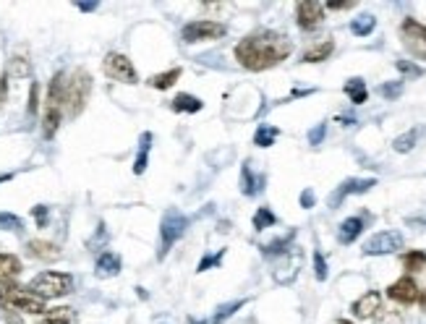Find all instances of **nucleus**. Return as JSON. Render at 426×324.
<instances>
[{"label": "nucleus", "instance_id": "obj_1", "mask_svg": "<svg viewBox=\"0 0 426 324\" xmlns=\"http://www.w3.org/2000/svg\"><path fill=\"white\" fill-rule=\"evenodd\" d=\"M290 52H293L290 37L282 35V32H272V29L254 32V35L243 37L236 45V60L246 71L275 69V66H280L282 60L290 58Z\"/></svg>", "mask_w": 426, "mask_h": 324}, {"label": "nucleus", "instance_id": "obj_2", "mask_svg": "<svg viewBox=\"0 0 426 324\" xmlns=\"http://www.w3.org/2000/svg\"><path fill=\"white\" fill-rule=\"evenodd\" d=\"M0 308L3 311H21V314H32V316H42L47 311L45 301L40 296H35L29 288H21L13 280L0 285Z\"/></svg>", "mask_w": 426, "mask_h": 324}, {"label": "nucleus", "instance_id": "obj_3", "mask_svg": "<svg viewBox=\"0 0 426 324\" xmlns=\"http://www.w3.org/2000/svg\"><path fill=\"white\" fill-rule=\"evenodd\" d=\"M89 94H92V76H89V71L76 69L69 76V81H63V112L69 118L81 115V110L89 103Z\"/></svg>", "mask_w": 426, "mask_h": 324}, {"label": "nucleus", "instance_id": "obj_4", "mask_svg": "<svg viewBox=\"0 0 426 324\" xmlns=\"http://www.w3.org/2000/svg\"><path fill=\"white\" fill-rule=\"evenodd\" d=\"M63 74H55L47 86V97H45V115H42V134L45 139H52L58 134L60 120H63Z\"/></svg>", "mask_w": 426, "mask_h": 324}, {"label": "nucleus", "instance_id": "obj_5", "mask_svg": "<svg viewBox=\"0 0 426 324\" xmlns=\"http://www.w3.org/2000/svg\"><path fill=\"white\" fill-rule=\"evenodd\" d=\"M29 290L40 296L42 301H50V299H63V296H69L71 290H74V277L69 272H40L35 280L29 282Z\"/></svg>", "mask_w": 426, "mask_h": 324}, {"label": "nucleus", "instance_id": "obj_6", "mask_svg": "<svg viewBox=\"0 0 426 324\" xmlns=\"http://www.w3.org/2000/svg\"><path fill=\"white\" fill-rule=\"evenodd\" d=\"M188 228V220L186 214H180L178 209H168V212L162 214V222H160V251H157V256L160 259H165L168 256V251L173 248V243L175 241H180V236L186 233Z\"/></svg>", "mask_w": 426, "mask_h": 324}, {"label": "nucleus", "instance_id": "obj_7", "mask_svg": "<svg viewBox=\"0 0 426 324\" xmlns=\"http://www.w3.org/2000/svg\"><path fill=\"white\" fill-rule=\"evenodd\" d=\"M225 35H228V26L225 24L209 21V18H199V21H191V24L183 26L180 40L186 45H196V42H209V40H222Z\"/></svg>", "mask_w": 426, "mask_h": 324}, {"label": "nucleus", "instance_id": "obj_8", "mask_svg": "<svg viewBox=\"0 0 426 324\" xmlns=\"http://www.w3.org/2000/svg\"><path fill=\"white\" fill-rule=\"evenodd\" d=\"M401 40L403 47L418 60H426V24L416 18H405L401 24Z\"/></svg>", "mask_w": 426, "mask_h": 324}, {"label": "nucleus", "instance_id": "obj_9", "mask_svg": "<svg viewBox=\"0 0 426 324\" xmlns=\"http://www.w3.org/2000/svg\"><path fill=\"white\" fill-rule=\"evenodd\" d=\"M103 71L105 76L113 79V81H120V84H137L139 81L134 63L123 52H108L103 60Z\"/></svg>", "mask_w": 426, "mask_h": 324}, {"label": "nucleus", "instance_id": "obj_10", "mask_svg": "<svg viewBox=\"0 0 426 324\" xmlns=\"http://www.w3.org/2000/svg\"><path fill=\"white\" fill-rule=\"evenodd\" d=\"M301 265H304V254H301V248H288V251H282L280 254V262L275 265L272 274L275 280L280 282V285H288V282H293L296 277H299V270Z\"/></svg>", "mask_w": 426, "mask_h": 324}, {"label": "nucleus", "instance_id": "obj_11", "mask_svg": "<svg viewBox=\"0 0 426 324\" xmlns=\"http://www.w3.org/2000/svg\"><path fill=\"white\" fill-rule=\"evenodd\" d=\"M403 236L398 231H382V233H374L372 238L364 243V254L367 256H384V254H392V251H398L403 248Z\"/></svg>", "mask_w": 426, "mask_h": 324}, {"label": "nucleus", "instance_id": "obj_12", "mask_svg": "<svg viewBox=\"0 0 426 324\" xmlns=\"http://www.w3.org/2000/svg\"><path fill=\"white\" fill-rule=\"evenodd\" d=\"M296 21L304 32H314L324 21V3L319 0H301L296 3Z\"/></svg>", "mask_w": 426, "mask_h": 324}, {"label": "nucleus", "instance_id": "obj_13", "mask_svg": "<svg viewBox=\"0 0 426 324\" xmlns=\"http://www.w3.org/2000/svg\"><path fill=\"white\" fill-rule=\"evenodd\" d=\"M387 296H390L395 303H403V306H408V303H416L418 296H421V290H418L416 280H413L410 274H405V277L395 280L390 288H387Z\"/></svg>", "mask_w": 426, "mask_h": 324}, {"label": "nucleus", "instance_id": "obj_14", "mask_svg": "<svg viewBox=\"0 0 426 324\" xmlns=\"http://www.w3.org/2000/svg\"><path fill=\"white\" fill-rule=\"evenodd\" d=\"M376 186V180L374 178H348V180H342L340 186H338V191H335L333 197H330V207H338L345 197H350V194H367L369 188Z\"/></svg>", "mask_w": 426, "mask_h": 324}, {"label": "nucleus", "instance_id": "obj_15", "mask_svg": "<svg viewBox=\"0 0 426 324\" xmlns=\"http://www.w3.org/2000/svg\"><path fill=\"white\" fill-rule=\"evenodd\" d=\"M350 311H353L356 319H374V316L382 311V296H379L376 290H369V293H364V296L350 306Z\"/></svg>", "mask_w": 426, "mask_h": 324}, {"label": "nucleus", "instance_id": "obj_16", "mask_svg": "<svg viewBox=\"0 0 426 324\" xmlns=\"http://www.w3.org/2000/svg\"><path fill=\"white\" fill-rule=\"evenodd\" d=\"M26 251L29 256H35V259H42V262H55L60 259V248L50 241H29L26 243Z\"/></svg>", "mask_w": 426, "mask_h": 324}, {"label": "nucleus", "instance_id": "obj_17", "mask_svg": "<svg viewBox=\"0 0 426 324\" xmlns=\"http://www.w3.org/2000/svg\"><path fill=\"white\" fill-rule=\"evenodd\" d=\"M94 272H97V277H115L120 272V256L113 254V251H103L97 256Z\"/></svg>", "mask_w": 426, "mask_h": 324}, {"label": "nucleus", "instance_id": "obj_18", "mask_svg": "<svg viewBox=\"0 0 426 324\" xmlns=\"http://www.w3.org/2000/svg\"><path fill=\"white\" fill-rule=\"evenodd\" d=\"M361 233H364V220H361V217H348V220H342L340 228H338V241H340L342 246H348Z\"/></svg>", "mask_w": 426, "mask_h": 324}, {"label": "nucleus", "instance_id": "obj_19", "mask_svg": "<svg viewBox=\"0 0 426 324\" xmlns=\"http://www.w3.org/2000/svg\"><path fill=\"white\" fill-rule=\"evenodd\" d=\"M262 188H265V178L256 175V173L251 170V165H243V168H241V191H243L246 197H256Z\"/></svg>", "mask_w": 426, "mask_h": 324}, {"label": "nucleus", "instance_id": "obj_20", "mask_svg": "<svg viewBox=\"0 0 426 324\" xmlns=\"http://www.w3.org/2000/svg\"><path fill=\"white\" fill-rule=\"evenodd\" d=\"M21 259L13 254H0V282H8V280H16L18 274H21Z\"/></svg>", "mask_w": 426, "mask_h": 324}, {"label": "nucleus", "instance_id": "obj_21", "mask_svg": "<svg viewBox=\"0 0 426 324\" xmlns=\"http://www.w3.org/2000/svg\"><path fill=\"white\" fill-rule=\"evenodd\" d=\"M171 108L175 112H188V115H194V112H199L205 108V103H202L199 97H194V94H178V97H173Z\"/></svg>", "mask_w": 426, "mask_h": 324}, {"label": "nucleus", "instance_id": "obj_22", "mask_svg": "<svg viewBox=\"0 0 426 324\" xmlns=\"http://www.w3.org/2000/svg\"><path fill=\"white\" fill-rule=\"evenodd\" d=\"M333 50H335L333 40H324V42L314 45V47H309L301 60H304V63H322V60H327L330 55H333Z\"/></svg>", "mask_w": 426, "mask_h": 324}, {"label": "nucleus", "instance_id": "obj_23", "mask_svg": "<svg viewBox=\"0 0 426 324\" xmlns=\"http://www.w3.org/2000/svg\"><path fill=\"white\" fill-rule=\"evenodd\" d=\"M149 149H152V134L146 131V134H142V144H139L137 160H134V173L137 175H142L146 170V165H149Z\"/></svg>", "mask_w": 426, "mask_h": 324}, {"label": "nucleus", "instance_id": "obj_24", "mask_svg": "<svg viewBox=\"0 0 426 324\" xmlns=\"http://www.w3.org/2000/svg\"><path fill=\"white\" fill-rule=\"evenodd\" d=\"M74 322H76V314L69 306H55L45 311V324H74Z\"/></svg>", "mask_w": 426, "mask_h": 324}, {"label": "nucleus", "instance_id": "obj_25", "mask_svg": "<svg viewBox=\"0 0 426 324\" xmlns=\"http://www.w3.org/2000/svg\"><path fill=\"white\" fill-rule=\"evenodd\" d=\"M345 94L350 97V103L353 105H364L367 103V84H364V79H348L345 81Z\"/></svg>", "mask_w": 426, "mask_h": 324}, {"label": "nucleus", "instance_id": "obj_26", "mask_svg": "<svg viewBox=\"0 0 426 324\" xmlns=\"http://www.w3.org/2000/svg\"><path fill=\"white\" fill-rule=\"evenodd\" d=\"M180 74L183 71L180 69H171V71H165V74H154V76H149V86H154V89H171L175 81L180 79Z\"/></svg>", "mask_w": 426, "mask_h": 324}, {"label": "nucleus", "instance_id": "obj_27", "mask_svg": "<svg viewBox=\"0 0 426 324\" xmlns=\"http://www.w3.org/2000/svg\"><path fill=\"white\" fill-rule=\"evenodd\" d=\"M374 26H376V18L372 16V13H364V16H358L350 21V32L356 37H369L374 32Z\"/></svg>", "mask_w": 426, "mask_h": 324}, {"label": "nucleus", "instance_id": "obj_28", "mask_svg": "<svg viewBox=\"0 0 426 324\" xmlns=\"http://www.w3.org/2000/svg\"><path fill=\"white\" fill-rule=\"evenodd\" d=\"M275 222H277V217L272 214V209H267V207H259L254 214V231H267V228H272Z\"/></svg>", "mask_w": 426, "mask_h": 324}, {"label": "nucleus", "instance_id": "obj_29", "mask_svg": "<svg viewBox=\"0 0 426 324\" xmlns=\"http://www.w3.org/2000/svg\"><path fill=\"white\" fill-rule=\"evenodd\" d=\"M403 267H405L408 272H418V270H424L426 254L424 251H408V254H403Z\"/></svg>", "mask_w": 426, "mask_h": 324}, {"label": "nucleus", "instance_id": "obj_30", "mask_svg": "<svg viewBox=\"0 0 426 324\" xmlns=\"http://www.w3.org/2000/svg\"><path fill=\"white\" fill-rule=\"evenodd\" d=\"M32 74V63L26 58H11V63H8V76H13V79H26Z\"/></svg>", "mask_w": 426, "mask_h": 324}, {"label": "nucleus", "instance_id": "obj_31", "mask_svg": "<svg viewBox=\"0 0 426 324\" xmlns=\"http://www.w3.org/2000/svg\"><path fill=\"white\" fill-rule=\"evenodd\" d=\"M416 139H418L416 131H405V134H401V137L392 141V149H395V152H401V154L410 152V149L416 146Z\"/></svg>", "mask_w": 426, "mask_h": 324}, {"label": "nucleus", "instance_id": "obj_32", "mask_svg": "<svg viewBox=\"0 0 426 324\" xmlns=\"http://www.w3.org/2000/svg\"><path fill=\"white\" fill-rule=\"evenodd\" d=\"M243 303L246 301H233V303H225V306H220L217 311H214V316H212V324H222L225 319H231L238 308H243Z\"/></svg>", "mask_w": 426, "mask_h": 324}, {"label": "nucleus", "instance_id": "obj_33", "mask_svg": "<svg viewBox=\"0 0 426 324\" xmlns=\"http://www.w3.org/2000/svg\"><path fill=\"white\" fill-rule=\"evenodd\" d=\"M275 139H277V128L272 126H259V131L254 134V144L256 146H272Z\"/></svg>", "mask_w": 426, "mask_h": 324}, {"label": "nucleus", "instance_id": "obj_34", "mask_svg": "<svg viewBox=\"0 0 426 324\" xmlns=\"http://www.w3.org/2000/svg\"><path fill=\"white\" fill-rule=\"evenodd\" d=\"M0 231H8V233H21L24 231V222L21 217L11 212H0Z\"/></svg>", "mask_w": 426, "mask_h": 324}, {"label": "nucleus", "instance_id": "obj_35", "mask_svg": "<svg viewBox=\"0 0 426 324\" xmlns=\"http://www.w3.org/2000/svg\"><path fill=\"white\" fill-rule=\"evenodd\" d=\"M37 108H40V84H32V89H29V105H26V112L29 115H35Z\"/></svg>", "mask_w": 426, "mask_h": 324}, {"label": "nucleus", "instance_id": "obj_36", "mask_svg": "<svg viewBox=\"0 0 426 324\" xmlns=\"http://www.w3.org/2000/svg\"><path fill=\"white\" fill-rule=\"evenodd\" d=\"M222 256H225V248H222V251H217V254H214V256H205V259L199 262V272H207L209 267L220 265V262H222Z\"/></svg>", "mask_w": 426, "mask_h": 324}, {"label": "nucleus", "instance_id": "obj_37", "mask_svg": "<svg viewBox=\"0 0 426 324\" xmlns=\"http://www.w3.org/2000/svg\"><path fill=\"white\" fill-rule=\"evenodd\" d=\"M314 270H316V280L319 282L327 280V265H324V256L319 251H314Z\"/></svg>", "mask_w": 426, "mask_h": 324}, {"label": "nucleus", "instance_id": "obj_38", "mask_svg": "<svg viewBox=\"0 0 426 324\" xmlns=\"http://www.w3.org/2000/svg\"><path fill=\"white\" fill-rule=\"evenodd\" d=\"M324 134H327V123H319L316 128H311L309 131V144H322V139H324Z\"/></svg>", "mask_w": 426, "mask_h": 324}, {"label": "nucleus", "instance_id": "obj_39", "mask_svg": "<svg viewBox=\"0 0 426 324\" xmlns=\"http://www.w3.org/2000/svg\"><path fill=\"white\" fill-rule=\"evenodd\" d=\"M32 214L37 217V225H40V228H45V225H47V207H45V204H37L35 209H32Z\"/></svg>", "mask_w": 426, "mask_h": 324}, {"label": "nucleus", "instance_id": "obj_40", "mask_svg": "<svg viewBox=\"0 0 426 324\" xmlns=\"http://www.w3.org/2000/svg\"><path fill=\"white\" fill-rule=\"evenodd\" d=\"M356 3H348V0H333V3H324V8L327 11H348L353 8Z\"/></svg>", "mask_w": 426, "mask_h": 324}, {"label": "nucleus", "instance_id": "obj_41", "mask_svg": "<svg viewBox=\"0 0 426 324\" xmlns=\"http://www.w3.org/2000/svg\"><path fill=\"white\" fill-rule=\"evenodd\" d=\"M6 100H8V76L0 79V108L6 105Z\"/></svg>", "mask_w": 426, "mask_h": 324}, {"label": "nucleus", "instance_id": "obj_42", "mask_svg": "<svg viewBox=\"0 0 426 324\" xmlns=\"http://www.w3.org/2000/svg\"><path fill=\"white\" fill-rule=\"evenodd\" d=\"M301 207H304V209H311V207H314V191H304V194H301Z\"/></svg>", "mask_w": 426, "mask_h": 324}, {"label": "nucleus", "instance_id": "obj_43", "mask_svg": "<svg viewBox=\"0 0 426 324\" xmlns=\"http://www.w3.org/2000/svg\"><path fill=\"white\" fill-rule=\"evenodd\" d=\"M382 94H384V97H395V94H401V84H395V86H382Z\"/></svg>", "mask_w": 426, "mask_h": 324}, {"label": "nucleus", "instance_id": "obj_44", "mask_svg": "<svg viewBox=\"0 0 426 324\" xmlns=\"http://www.w3.org/2000/svg\"><path fill=\"white\" fill-rule=\"evenodd\" d=\"M6 314V319H8V324H24L21 322V316L16 314V311H3Z\"/></svg>", "mask_w": 426, "mask_h": 324}, {"label": "nucleus", "instance_id": "obj_45", "mask_svg": "<svg viewBox=\"0 0 426 324\" xmlns=\"http://www.w3.org/2000/svg\"><path fill=\"white\" fill-rule=\"evenodd\" d=\"M408 222H410V225H424V228H426V212L416 214V217H408Z\"/></svg>", "mask_w": 426, "mask_h": 324}, {"label": "nucleus", "instance_id": "obj_46", "mask_svg": "<svg viewBox=\"0 0 426 324\" xmlns=\"http://www.w3.org/2000/svg\"><path fill=\"white\" fill-rule=\"evenodd\" d=\"M398 69L405 71V74H421V69H416V66H408V63H398Z\"/></svg>", "mask_w": 426, "mask_h": 324}, {"label": "nucleus", "instance_id": "obj_47", "mask_svg": "<svg viewBox=\"0 0 426 324\" xmlns=\"http://www.w3.org/2000/svg\"><path fill=\"white\" fill-rule=\"evenodd\" d=\"M76 8L84 11V13H89V11H97V3H79Z\"/></svg>", "mask_w": 426, "mask_h": 324}, {"label": "nucleus", "instance_id": "obj_48", "mask_svg": "<svg viewBox=\"0 0 426 324\" xmlns=\"http://www.w3.org/2000/svg\"><path fill=\"white\" fill-rule=\"evenodd\" d=\"M11 178H13V173H3V175H0V183H8Z\"/></svg>", "mask_w": 426, "mask_h": 324}, {"label": "nucleus", "instance_id": "obj_49", "mask_svg": "<svg viewBox=\"0 0 426 324\" xmlns=\"http://www.w3.org/2000/svg\"><path fill=\"white\" fill-rule=\"evenodd\" d=\"M188 324H199V322H194V319H188Z\"/></svg>", "mask_w": 426, "mask_h": 324}]
</instances>
